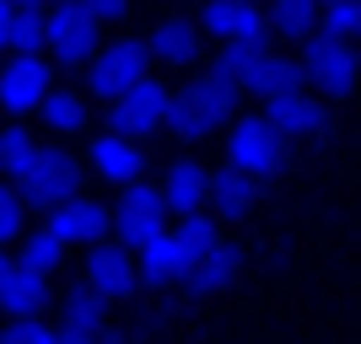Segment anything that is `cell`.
Masks as SVG:
<instances>
[{"label": "cell", "instance_id": "1", "mask_svg": "<svg viewBox=\"0 0 361 344\" xmlns=\"http://www.w3.org/2000/svg\"><path fill=\"white\" fill-rule=\"evenodd\" d=\"M238 97L243 91L226 81V75H216V70H205V75H195L189 87H173V103H167V135L173 140H205V135H216V129H226V119L238 113Z\"/></svg>", "mask_w": 361, "mask_h": 344}, {"label": "cell", "instance_id": "2", "mask_svg": "<svg viewBox=\"0 0 361 344\" xmlns=\"http://www.w3.org/2000/svg\"><path fill=\"white\" fill-rule=\"evenodd\" d=\"M297 65H302V81H307L318 97H329V103L350 97V91H356V81H361V54H356V44H350V38H340V32H324V27H313L307 38H302Z\"/></svg>", "mask_w": 361, "mask_h": 344}, {"label": "cell", "instance_id": "3", "mask_svg": "<svg viewBox=\"0 0 361 344\" xmlns=\"http://www.w3.org/2000/svg\"><path fill=\"white\" fill-rule=\"evenodd\" d=\"M286 156H291V140L281 135L264 113H232V119H226V162L238 167V172L270 183L275 172L286 167Z\"/></svg>", "mask_w": 361, "mask_h": 344}, {"label": "cell", "instance_id": "4", "mask_svg": "<svg viewBox=\"0 0 361 344\" xmlns=\"http://www.w3.org/2000/svg\"><path fill=\"white\" fill-rule=\"evenodd\" d=\"M81 178H87V162L71 156L65 146H38L27 162L11 172L16 194L27 199L32 210H49V205H60V199L81 194Z\"/></svg>", "mask_w": 361, "mask_h": 344}, {"label": "cell", "instance_id": "5", "mask_svg": "<svg viewBox=\"0 0 361 344\" xmlns=\"http://www.w3.org/2000/svg\"><path fill=\"white\" fill-rule=\"evenodd\" d=\"M103 44V22L87 11V0H49L44 6V49L60 70H81Z\"/></svg>", "mask_w": 361, "mask_h": 344}, {"label": "cell", "instance_id": "6", "mask_svg": "<svg viewBox=\"0 0 361 344\" xmlns=\"http://www.w3.org/2000/svg\"><path fill=\"white\" fill-rule=\"evenodd\" d=\"M81 70H87V97L114 103L140 75H151V49H146V38H114V44H97V54Z\"/></svg>", "mask_w": 361, "mask_h": 344}, {"label": "cell", "instance_id": "7", "mask_svg": "<svg viewBox=\"0 0 361 344\" xmlns=\"http://www.w3.org/2000/svg\"><path fill=\"white\" fill-rule=\"evenodd\" d=\"M167 103H173V87L157 81V75H140L130 91H119L108 103V129H119L130 140H146L167 124Z\"/></svg>", "mask_w": 361, "mask_h": 344}, {"label": "cell", "instance_id": "8", "mask_svg": "<svg viewBox=\"0 0 361 344\" xmlns=\"http://www.w3.org/2000/svg\"><path fill=\"white\" fill-rule=\"evenodd\" d=\"M259 113L281 129V135L297 146V140H318L329 129V97H318L313 87H286V91H270V97H259Z\"/></svg>", "mask_w": 361, "mask_h": 344}, {"label": "cell", "instance_id": "9", "mask_svg": "<svg viewBox=\"0 0 361 344\" xmlns=\"http://www.w3.org/2000/svg\"><path fill=\"white\" fill-rule=\"evenodd\" d=\"M167 221H173V210H167V199H162V183L135 178V183L119 189V205H114V226H108V231L119 242H130V248H140V242H146L151 231H162Z\"/></svg>", "mask_w": 361, "mask_h": 344}, {"label": "cell", "instance_id": "10", "mask_svg": "<svg viewBox=\"0 0 361 344\" xmlns=\"http://www.w3.org/2000/svg\"><path fill=\"white\" fill-rule=\"evenodd\" d=\"M200 27L216 44H270V11H264V0H205Z\"/></svg>", "mask_w": 361, "mask_h": 344}, {"label": "cell", "instance_id": "11", "mask_svg": "<svg viewBox=\"0 0 361 344\" xmlns=\"http://www.w3.org/2000/svg\"><path fill=\"white\" fill-rule=\"evenodd\" d=\"M135 264H140V291H173V285L189 280L195 253L178 242V231H173V221H167L162 231H151V237L135 248Z\"/></svg>", "mask_w": 361, "mask_h": 344}, {"label": "cell", "instance_id": "12", "mask_svg": "<svg viewBox=\"0 0 361 344\" xmlns=\"http://www.w3.org/2000/svg\"><path fill=\"white\" fill-rule=\"evenodd\" d=\"M87 285H97L108 301H130L140 291V264L135 248L119 237H97L87 248Z\"/></svg>", "mask_w": 361, "mask_h": 344}, {"label": "cell", "instance_id": "13", "mask_svg": "<svg viewBox=\"0 0 361 344\" xmlns=\"http://www.w3.org/2000/svg\"><path fill=\"white\" fill-rule=\"evenodd\" d=\"M49 87H54V65L44 54H11V65L0 70V108L11 119H27V113H38Z\"/></svg>", "mask_w": 361, "mask_h": 344}, {"label": "cell", "instance_id": "14", "mask_svg": "<svg viewBox=\"0 0 361 344\" xmlns=\"http://www.w3.org/2000/svg\"><path fill=\"white\" fill-rule=\"evenodd\" d=\"M108 307H114V301H108L97 285H87V280L65 285V296H60V344H97L108 333Z\"/></svg>", "mask_w": 361, "mask_h": 344}, {"label": "cell", "instance_id": "15", "mask_svg": "<svg viewBox=\"0 0 361 344\" xmlns=\"http://www.w3.org/2000/svg\"><path fill=\"white\" fill-rule=\"evenodd\" d=\"M87 172L108 189H124V183H135L146 172V151H140V140L119 135V129H103L87 146Z\"/></svg>", "mask_w": 361, "mask_h": 344}, {"label": "cell", "instance_id": "16", "mask_svg": "<svg viewBox=\"0 0 361 344\" xmlns=\"http://www.w3.org/2000/svg\"><path fill=\"white\" fill-rule=\"evenodd\" d=\"M108 226H114V210L87 199V194H71L60 205H49V231L65 237L71 248H92L97 237H108Z\"/></svg>", "mask_w": 361, "mask_h": 344}, {"label": "cell", "instance_id": "17", "mask_svg": "<svg viewBox=\"0 0 361 344\" xmlns=\"http://www.w3.org/2000/svg\"><path fill=\"white\" fill-rule=\"evenodd\" d=\"M238 269H243V248L238 242H216V248H205V253L195 258V269H189V280H183V291H189V301H205V296H221V291H232L238 285Z\"/></svg>", "mask_w": 361, "mask_h": 344}, {"label": "cell", "instance_id": "18", "mask_svg": "<svg viewBox=\"0 0 361 344\" xmlns=\"http://www.w3.org/2000/svg\"><path fill=\"white\" fill-rule=\"evenodd\" d=\"M200 44H205V27H200L195 16H167V22H157L151 38H146L151 65H173V70L195 65L200 60Z\"/></svg>", "mask_w": 361, "mask_h": 344}, {"label": "cell", "instance_id": "19", "mask_svg": "<svg viewBox=\"0 0 361 344\" xmlns=\"http://www.w3.org/2000/svg\"><path fill=\"white\" fill-rule=\"evenodd\" d=\"M162 199L173 215H189V210H211V167L195 162V156H178V162L162 172Z\"/></svg>", "mask_w": 361, "mask_h": 344}, {"label": "cell", "instance_id": "20", "mask_svg": "<svg viewBox=\"0 0 361 344\" xmlns=\"http://www.w3.org/2000/svg\"><path fill=\"white\" fill-rule=\"evenodd\" d=\"M49 274L27 269L22 258L11 264V274H6V285H0V312L6 317H32V312H49Z\"/></svg>", "mask_w": 361, "mask_h": 344}, {"label": "cell", "instance_id": "21", "mask_svg": "<svg viewBox=\"0 0 361 344\" xmlns=\"http://www.w3.org/2000/svg\"><path fill=\"white\" fill-rule=\"evenodd\" d=\"M259 199V178H248V172H238V167H211V210L216 221H238V215H248Z\"/></svg>", "mask_w": 361, "mask_h": 344}, {"label": "cell", "instance_id": "22", "mask_svg": "<svg viewBox=\"0 0 361 344\" xmlns=\"http://www.w3.org/2000/svg\"><path fill=\"white\" fill-rule=\"evenodd\" d=\"M264 60H270V44H221V54H216L211 70L226 75L238 91H254V87H259V70H264Z\"/></svg>", "mask_w": 361, "mask_h": 344}, {"label": "cell", "instance_id": "23", "mask_svg": "<svg viewBox=\"0 0 361 344\" xmlns=\"http://www.w3.org/2000/svg\"><path fill=\"white\" fill-rule=\"evenodd\" d=\"M38 113H44V124L54 135H75V129H87V91L49 87V97L38 103Z\"/></svg>", "mask_w": 361, "mask_h": 344}, {"label": "cell", "instance_id": "24", "mask_svg": "<svg viewBox=\"0 0 361 344\" xmlns=\"http://www.w3.org/2000/svg\"><path fill=\"white\" fill-rule=\"evenodd\" d=\"M264 11H270V32L302 44V38L318 27V11H324V6H318V0H270Z\"/></svg>", "mask_w": 361, "mask_h": 344}, {"label": "cell", "instance_id": "25", "mask_svg": "<svg viewBox=\"0 0 361 344\" xmlns=\"http://www.w3.org/2000/svg\"><path fill=\"white\" fill-rule=\"evenodd\" d=\"M65 258H71V242L65 237H54V231H32L27 242H22V264L27 269H38V274H54V269H65Z\"/></svg>", "mask_w": 361, "mask_h": 344}, {"label": "cell", "instance_id": "26", "mask_svg": "<svg viewBox=\"0 0 361 344\" xmlns=\"http://www.w3.org/2000/svg\"><path fill=\"white\" fill-rule=\"evenodd\" d=\"M11 54H44V6H16L11 22Z\"/></svg>", "mask_w": 361, "mask_h": 344}, {"label": "cell", "instance_id": "27", "mask_svg": "<svg viewBox=\"0 0 361 344\" xmlns=\"http://www.w3.org/2000/svg\"><path fill=\"white\" fill-rule=\"evenodd\" d=\"M286 87H307V81H302V65L270 49V60H264V70H259V87H254V97H270V91H286Z\"/></svg>", "mask_w": 361, "mask_h": 344}, {"label": "cell", "instance_id": "28", "mask_svg": "<svg viewBox=\"0 0 361 344\" xmlns=\"http://www.w3.org/2000/svg\"><path fill=\"white\" fill-rule=\"evenodd\" d=\"M318 27L340 32V38H350V44H361V0H329V6L318 11Z\"/></svg>", "mask_w": 361, "mask_h": 344}, {"label": "cell", "instance_id": "29", "mask_svg": "<svg viewBox=\"0 0 361 344\" xmlns=\"http://www.w3.org/2000/svg\"><path fill=\"white\" fill-rule=\"evenodd\" d=\"M0 339H6V344H60V323H49L44 312H32V317H11Z\"/></svg>", "mask_w": 361, "mask_h": 344}, {"label": "cell", "instance_id": "30", "mask_svg": "<svg viewBox=\"0 0 361 344\" xmlns=\"http://www.w3.org/2000/svg\"><path fill=\"white\" fill-rule=\"evenodd\" d=\"M32 151H38V140H32L27 129H22V119H11L6 129H0V172L11 178V172H16L22 162H27Z\"/></svg>", "mask_w": 361, "mask_h": 344}, {"label": "cell", "instance_id": "31", "mask_svg": "<svg viewBox=\"0 0 361 344\" xmlns=\"http://www.w3.org/2000/svg\"><path fill=\"white\" fill-rule=\"evenodd\" d=\"M22 210H27V199L16 194V183H0V248L22 237V221H27Z\"/></svg>", "mask_w": 361, "mask_h": 344}, {"label": "cell", "instance_id": "32", "mask_svg": "<svg viewBox=\"0 0 361 344\" xmlns=\"http://www.w3.org/2000/svg\"><path fill=\"white\" fill-rule=\"evenodd\" d=\"M87 11L97 16V22H119V16L130 11V0H87Z\"/></svg>", "mask_w": 361, "mask_h": 344}, {"label": "cell", "instance_id": "33", "mask_svg": "<svg viewBox=\"0 0 361 344\" xmlns=\"http://www.w3.org/2000/svg\"><path fill=\"white\" fill-rule=\"evenodd\" d=\"M11 22H16V0H0V49L11 44Z\"/></svg>", "mask_w": 361, "mask_h": 344}, {"label": "cell", "instance_id": "34", "mask_svg": "<svg viewBox=\"0 0 361 344\" xmlns=\"http://www.w3.org/2000/svg\"><path fill=\"white\" fill-rule=\"evenodd\" d=\"M11 264H16V258L6 253V248H0V285H6V274H11Z\"/></svg>", "mask_w": 361, "mask_h": 344}, {"label": "cell", "instance_id": "35", "mask_svg": "<svg viewBox=\"0 0 361 344\" xmlns=\"http://www.w3.org/2000/svg\"><path fill=\"white\" fill-rule=\"evenodd\" d=\"M16 6H49V0H16Z\"/></svg>", "mask_w": 361, "mask_h": 344}]
</instances>
